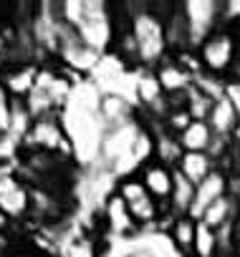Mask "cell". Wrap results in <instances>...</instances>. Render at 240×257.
<instances>
[{"label":"cell","instance_id":"cell-1","mask_svg":"<svg viewBox=\"0 0 240 257\" xmlns=\"http://www.w3.org/2000/svg\"><path fill=\"white\" fill-rule=\"evenodd\" d=\"M132 11V36L137 43L139 53V68H154L159 66L170 53L167 33H165V21L154 11V3H129Z\"/></svg>","mask_w":240,"mask_h":257},{"label":"cell","instance_id":"cell-2","mask_svg":"<svg viewBox=\"0 0 240 257\" xmlns=\"http://www.w3.org/2000/svg\"><path fill=\"white\" fill-rule=\"evenodd\" d=\"M21 149H33V152H46V154H58V157L76 159L73 144L68 139V132H66V123H63L61 113L33 118L28 134L21 142Z\"/></svg>","mask_w":240,"mask_h":257},{"label":"cell","instance_id":"cell-3","mask_svg":"<svg viewBox=\"0 0 240 257\" xmlns=\"http://www.w3.org/2000/svg\"><path fill=\"white\" fill-rule=\"evenodd\" d=\"M195 51H197L202 73L215 76V78H225V73L230 71V66L235 63V58L240 53V36H237V31L217 28Z\"/></svg>","mask_w":240,"mask_h":257},{"label":"cell","instance_id":"cell-4","mask_svg":"<svg viewBox=\"0 0 240 257\" xmlns=\"http://www.w3.org/2000/svg\"><path fill=\"white\" fill-rule=\"evenodd\" d=\"M99 217L104 224L106 237L111 239H122V242H134L137 237H142V227L137 224L129 204L119 197L116 192H111L104 204L99 207Z\"/></svg>","mask_w":240,"mask_h":257},{"label":"cell","instance_id":"cell-5","mask_svg":"<svg viewBox=\"0 0 240 257\" xmlns=\"http://www.w3.org/2000/svg\"><path fill=\"white\" fill-rule=\"evenodd\" d=\"M0 209L16 224H23L31 217V184L16 169L0 172Z\"/></svg>","mask_w":240,"mask_h":257},{"label":"cell","instance_id":"cell-6","mask_svg":"<svg viewBox=\"0 0 240 257\" xmlns=\"http://www.w3.org/2000/svg\"><path fill=\"white\" fill-rule=\"evenodd\" d=\"M182 13L190 31V46L197 48L207 36L220 28V3L217 0H182Z\"/></svg>","mask_w":240,"mask_h":257},{"label":"cell","instance_id":"cell-7","mask_svg":"<svg viewBox=\"0 0 240 257\" xmlns=\"http://www.w3.org/2000/svg\"><path fill=\"white\" fill-rule=\"evenodd\" d=\"M38 63H8L0 76V86L11 101H26L38 86Z\"/></svg>","mask_w":240,"mask_h":257},{"label":"cell","instance_id":"cell-8","mask_svg":"<svg viewBox=\"0 0 240 257\" xmlns=\"http://www.w3.org/2000/svg\"><path fill=\"white\" fill-rule=\"evenodd\" d=\"M99 118L104 128H119L132 121H139V108L129 96L122 93H104L99 103Z\"/></svg>","mask_w":240,"mask_h":257},{"label":"cell","instance_id":"cell-9","mask_svg":"<svg viewBox=\"0 0 240 257\" xmlns=\"http://www.w3.org/2000/svg\"><path fill=\"white\" fill-rule=\"evenodd\" d=\"M230 194V174H225L222 169H215L207 179H202L195 189V202L190 209V217H195L197 222L202 219V214L222 197Z\"/></svg>","mask_w":240,"mask_h":257},{"label":"cell","instance_id":"cell-10","mask_svg":"<svg viewBox=\"0 0 240 257\" xmlns=\"http://www.w3.org/2000/svg\"><path fill=\"white\" fill-rule=\"evenodd\" d=\"M162 91L167 93V98H175V96H185L192 86H195V73H190L175 56H167L159 66L152 68Z\"/></svg>","mask_w":240,"mask_h":257},{"label":"cell","instance_id":"cell-11","mask_svg":"<svg viewBox=\"0 0 240 257\" xmlns=\"http://www.w3.org/2000/svg\"><path fill=\"white\" fill-rule=\"evenodd\" d=\"M137 177L142 179V184L147 187V192L159 202V204H170V197H172V189H175V167H167L162 162H149L144 164Z\"/></svg>","mask_w":240,"mask_h":257},{"label":"cell","instance_id":"cell-12","mask_svg":"<svg viewBox=\"0 0 240 257\" xmlns=\"http://www.w3.org/2000/svg\"><path fill=\"white\" fill-rule=\"evenodd\" d=\"M195 234H197V219L190 217V214L175 217L170 229L165 232V237H167V242H170V247L177 257H192Z\"/></svg>","mask_w":240,"mask_h":257},{"label":"cell","instance_id":"cell-13","mask_svg":"<svg viewBox=\"0 0 240 257\" xmlns=\"http://www.w3.org/2000/svg\"><path fill=\"white\" fill-rule=\"evenodd\" d=\"M237 121H240V111H237L235 101H232V98H230L227 93H225L222 98H217V101L212 103V111H210V116H207V123L212 126L215 137H222V139H232Z\"/></svg>","mask_w":240,"mask_h":257},{"label":"cell","instance_id":"cell-14","mask_svg":"<svg viewBox=\"0 0 240 257\" xmlns=\"http://www.w3.org/2000/svg\"><path fill=\"white\" fill-rule=\"evenodd\" d=\"M175 169L197 187L202 179H207L217 169V162L210 157V152H182V157H180Z\"/></svg>","mask_w":240,"mask_h":257},{"label":"cell","instance_id":"cell-15","mask_svg":"<svg viewBox=\"0 0 240 257\" xmlns=\"http://www.w3.org/2000/svg\"><path fill=\"white\" fill-rule=\"evenodd\" d=\"M237 219H240V202H237V197L230 192L227 197L217 199V202L202 214L200 222H205V224L212 227V229H222V227H227V224H232V222H237Z\"/></svg>","mask_w":240,"mask_h":257},{"label":"cell","instance_id":"cell-16","mask_svg":"<svg viewBox=\"0 0 240 257\" xmlns=\"http://www.w3.org/2000/svg\"><path fill=\"white\" fill-rule=\"evenodd\" d=\"M182 152H210L215 142V132L207 121H192L185 132L177 137Z\"/></svg>","mask_w":240,"mask_h":257},{"label":"cell","instance_id":"cell-17","mask_svg":"<svg viewBox=\"0 0 240 257\" xmlns=\"http://www.w3.org/2000/svg\"><path fill=\"white\" fill-rule=\"evenodd\" d=\"M195 184L187 179V177H182L177 169H175V189H172V197H170V212L172 214H177V217H182V214H190V209H192V202H195Z\"/></svg>","mask_w":240,"mask_h":257},{"label":"cell","instance_id":"cell-18","mask_svg":"<svg viewBox=\"0 0 240 257\" xmlns=\"http://www.w3.org/2000/svg\"><path fill=\"white\" fill-rule=\"evenodd\" d=\"M149 132L157 139V162H162L167 167H177V162L182 157V147H180L177 137L170 134V132H165L162 126H154V128H149Z\"/></svg>","mask_w":240,"mask_h":257},{"label":"cell","instance_id":"cell-19","mask_svg":"<svg viewBox=\"0 0 240 257\" xmlns=\"http://www.w3.org/2000/svg\"><path fill=\"white\" fill-rule=\"evenodd\" d=\"M192 257H220L217 229L207 227L205 222H197V234H195V249H192Z\"/></svg>","mask_w":240,"mask_h":257},{"label":"cell","instance_id":"cell-20","mask_svg":"<svg viewBox=\"0 0 240 257\" xmlns=\"http://www.w3.org/2000/svg\"><path fill=\"white\" fill-rule=\"evenodd\" d=\"M212 98L207 96V93H202L197 86H192L190 91H187V96H185V108L190 111V116L195 118V121H207V116H210V111H212Z\"/></svg>","mask_w":240,"mask_h":257},{"label":"cell","instance_id":"cell-21","mask_svg":"<svg viewBox=\"0 0 240 257\" xmlns=\"http://www.w3.org/2000/svg\"><path fill=\"white\" fill-rule=\"evenodd\" d=\"M240 26V0H222L220 3V28L237 31Z\"/></svg>","mask_w":240,"mask_h":257},{"label":"cell","instance_id":"cell-22","mask_svg":"<svg viewBox=\"0 0 240 257\" xmlns=\"http://www.w3.org/2000/svg\"><path fill=\"white\" fill-rule=\"evenodd\" d=\"M18 229V224L3 212V209H0V237H8V234H13Z\"/></svg>","mask_w":240,"mask_h":257},{"label":"cell","instance_id":"cell-23","mask_svg":"<svg viewBox=\"0 0 240 257\" xmlns=\"http://www.w3.org/2000/svg\"><path fill=\"white\" fill-rule=\"evenodd\" d=\"M6 51H8V38H6L3 28H0V56H6Z\"/></svg>","mask_w":240,"mask_h":257},{"label":"cell","instance_id":"cell-24","mask_svg":"<svg viewBox=\"0 0 240 257\" xmlns=\"http://www.w3.org/2000/svg\"><path fill=\"white\" fill-rule=\"evenodd\" d=\"M232 142H235V144H240V121H237V126H235V134H232Z\"/></svg>","mask_w":240,"mask_h":257},{"label":"cell","instance_id":"cell-25","mask_svg":"<svg viewBox=\"0 0 240 257\" xmlns=\"http://www.w3.org/2000/svg\"><path fill=\"white\" fill-rule=\"evenodd\" d=\"M6 66H8V61H6V56H0V76H3V71H6Z\"/></svg>","mask_w":240,"mask_h":257},{"label":"cell","instance_id":"cell-26","mask_svg":"<svg viewBox=\"0 0 240 257\" xmlns=\"http://www.w3.org/2000/svg\"><path fill=\"white\" fill-rule=\"evenodd\" d=\"M235 162H237V169H240V144H235Z\"/></svg>","mask_w":240,"mask_h":257},{"label":"cell","instance_id":"cell-27","mask_svg":"<svg viewBox=\"0 0 240 257\" xmlns=\"http://www.w3.org/2000/svg\"><path fill=\"white\" fill-rule=\"evenodd\" d=\"M3 101H8V96H6V91H3V86H0V103Z\"/></svg>","mask_w":240,"mask_h":257},{"label":"cell","instance_id":"cell-28","mask_svg":"<svg viewBox=\"0 0 240 257\" xmlns=\"http://www.w3.org/2000/svg\"><path fill=\"white\" fill-rule=\"evenodd\" d=\"M237 36H240V26H237Z\"/></svg>","mask_w":240,"mask_h":257},{"label":"cell","instance_id":"cell-29","mask_svg":"<svg viewBox=\"0 0 240 257\" xmlns=\"http://www.w3.org/2000/svg\"><path fill=\"white\" fill-rule=\"evenodd\" d=\"M237 202H240V199H237Z\"/></svg>","mask_w":240,"mask_h":257}]
</instances>
